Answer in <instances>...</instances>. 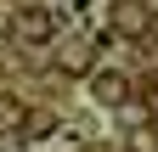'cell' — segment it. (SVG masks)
<instances>
[{"mask_svg":"<svg viewBox=\"0 0 158 152\" xmlns=\"http://www.w3.org/2000/svg\"><path fill=\"white\" fill-rule=\"evenodd\" d=\"M56 34V11H45V6H23L17 11V40H51Z\"/></svg>","mask_w":158,"mask_h":152,"instance_id":"obj_2","label":"cell"},{"mask_svg":"<svg viewBox=\"0 0 158 152\" xmlns=\"http://www.w3.org/2000/svg\"><path fill=\"white\" fill-rule=\"evenodd\" d=\"M152 28V6L147 0H118L113 6V34H147Z\"/></svg>","mask_w":158,"mask_h":152,"instance_id":"obj_1","label":"cell"},{"mask_svg":"<svg viewBox=\"0 0 158 152\" xmlns=\"http://www.w3.org/2000/svg\"><path fill=\"white\" fill-rule=\"evenodd\" d=\"M90 96L102 102V107H118V102L130 96V79H124V73H96V85H90Z\"/></svg>","mask_w":158,"mask_h":152,"instance_id":"obj_3","label":"cell"},{"mask_svg":"<svg viewBox=\"0 0 158 152\" xmlns=\"http://www.w3.org/2000/svg\"><path fill=\"white\" fill-rule=\"evenodd\" d=\"M90 68V51H62V73H85Z\"/></svg>","mask_w":158,"mask_h":152,"instance_id":"obj_4","label":"cell"}]
</instances>
